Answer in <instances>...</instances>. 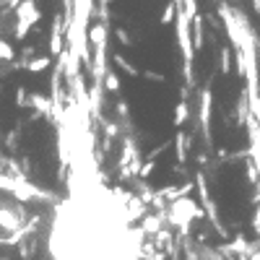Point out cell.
<instances>
[{
	"label": "cell",
	"instance_id": "cell-1",
	"mask_svg": "<svg viewBox=\"0 0 260 260\" xmlns=\"http://www.w3.org/2000/svg\"><path fill=\"white\" fill-rule=\"evenodd\" d=\"M47 252L50 260H148L130 201L89 169L68 177L50 219Z\"/></svg>",
	"mask_w": 260,
	"mask_h": 260
}]
</instances>
